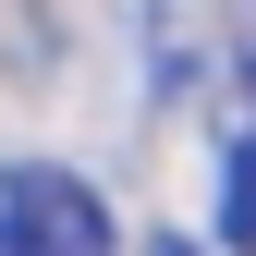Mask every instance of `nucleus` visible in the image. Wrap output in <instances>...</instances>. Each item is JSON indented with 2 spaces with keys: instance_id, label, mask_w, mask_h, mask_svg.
<instances>
[{
  "instance_id": "nucleus-1",
  "label": "nucleus",
  "mask_w": 256,
  "mask_h": 256,
  "mask_svg": "<svg viewBox=\"0 0 256 256\" xmlns=\"http://www.w3.org/2000/svg\"><path fill=\"white\" fill-rule=\"evenodd\" d=\"M110 244V196L49 158H12L0 171V256H98Z\"/></svg>"
},
{
  "instance_id": "nucleus-2",
  "label": "nucleus",
  "mask_w": 256,
  "mask_h": 256,
  "mask_svg": "<svg viewBox=\"0 0 256 256\" xmlns=\"http://www.w3.org/2000/svg\"><path fill=\"white\" fill-rule=\"evenodd\" d=\"M220 0H146V74H158V98H196V86L220 74Z\"/></svg>"
},
{
  "instance_id": "nucleus-3",
  "label": "nucleus",
  "mask_w": 256,
  "mask_h": 256,
  "mask_svg": "<svg viewBox=\"0 0 256 256\" xmlns=\"http://www.w3.org/2000/svg\"><path fill=\"white\" fill-rule=\"evenodd\" d=\"M220 244H256V110L232 122V146H220Z\"/></svg>"
},
{
  "instance_id": "nucleus-4",
  "label": "nucleus",
  "mask_w": 256,
  "mask_h": 256,
  "mask_svg": "<svg viewBox=\"0 0 256 256\" xmlns=\"http://www.w3.org/2000/svg\"><path fill=\"white\" fill-rule=\"evenodd\" d=\"M244 110H256V37H244Z\"/></svg>"
}]
</instances>
